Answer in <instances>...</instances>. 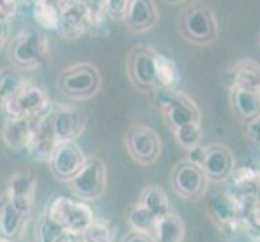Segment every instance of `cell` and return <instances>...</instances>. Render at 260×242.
Returning a JSON list of instances; mask_svg holds the SVG:
<instances>
[{
	"label": "cell",
	"mask_w": 260,
	"mask_h": 242,
	"mask_svg": "<svg viewBox=\"0 0 260 242\" xmlns=\"http://www.w3.org/2000/svg\"><path fill=\"white\" fill-rule=\"evenodd\" d=\"M178 31L192 46L207 47L218 39L220 26L212 8L201 0H194L179 13Z\"/></svg>",
	"instance_id": "cell-1"
},
{
	"label": "cell",
	"mask_w": 260,
	"mask_h": 242,
	"mask_svg": "<svg viewBox=\"0 0 260 242\" xmlns=\"http://www.w3.org/2000/svg\"><path fill=\"white\" fill-rule=\"evenodd\" d=\"M58 91L71 100H89L102 89V76L92 63L81 61L65 68L57 78Z\"/></svg>",
	"instance_id": "cell-2"
},
{
	"label": "cell",
	"mask_w": 260,
	"mask_h": 242,
	"mask_svg": "<svg viewBox=\"0 0 260 242\" xmlns=\"http://www.w3.org/2000/svg\"><path fill=\"white\" fill-rule=\"evenodd\" d=\"M154 100L164 115L168 129L175 132L187 123H201V110L192 98L178 89L160 87L154 91Z\"/></svg>",
	"instance_id": "cell-3"
},
{
	"label": "cell",
	"mask_w": 260,
	"mask_h": 242,
	"mask_svg": "<svg viewBox=\"0 0 260 242\" xmlns=\"http://www.w3.org/2000/svg\"><path fill=\"white\" fill-rule=\"evenodd\" d=\"M49 55L46 36L36 29H26L16 34L8 46V60L18 70L31 71L44 65Z\"/></svg>",
	"instance_id": "cell-4"
},
{
	"label": "cell",
	"mask_w": 260,
	"mask_h": 242,
	"mask_svg": "<svg viewBox=\"0 0 260 242\" xmlns=\"http://www.w3.org/2000/svg\"><path fill=\"white\" fill-rule=\"evenodd\" d=\"M157 50L149 46L133 47L126 57V73L129 83L141 92H154L160 89L157 79Z\"/></svg>",
	"instance_id": "cell-5"
},
{
	"label": "cell",
	"mask_w": 260,
	"mask_h": 242,
	"mask_svg": "<svg viewBox=\"0 0 260 242\" xmlns=\"http://www.w3.org/2000/svg\"><path fill=\"white\" fill-rule=\"evenodd\" d=\"M68 189L79 200H95L104 195L107 187V166L95 155H87L81 169L67 183Z\"/></svg>",
	"instance_id": "cell-6"
},
{
	"label": "cell",
	"mask_w": 260,
	"mask_h": 242,
	"mask_svg": "<svg viewBox=\"0 0 260 242\" xmlns=\"http://www.w3.org/2000/svg\"><path fill=\"white\" fill-rule=\"evenodd\" d=\"M46 213L50 218L58 221L65 229L76 232L79 236L95 220L94 210L89 207L87 202L65 195L53 197L47 205Z\"/></svg>",
	"instance_id": "cell-7"
},
{
	"label": "cell",
	"mask_w": 260,
	"mask_h": 242,
	"mask_svg": "<svg viewBox=\"0 0 260 242\" xmlns=\"http://www.w3.org/2000/svg\"><path fill=\"white\" fill-rule=\"evenodd\" d=\"M124 146L138 165L150 166L162 155V141L155 129L147 124H131L124 132Z\"/></svg>",
	"instance_id": "cell-8"
},
{
	"label": "cell",
	"mask_w": 260,
	"mask_h": 242,
	"mask_svg": "<svg viewBox=\"0 0 260 242\" xmlns=\"http://www.w3.org/2000/svg\"><path fill=\"white\" fill-rule=\"evenodd\" d=\"M170 184L179 199L197 202L207 194L209 179L201 166L183 160L173 166L172 175H170Z\"/></svg>",
	"instance_id": "cell-9"
},
{
	"label": "cell",
	"mask_w": 260,
	"mask_h": 242,
	"mask_svg": "<svg viewBox=\"0 0 260 242\" xmlns=\"http://www.w3.org/2000/svg\"><path fill=\"white\" fill-rule=\"evenodd\" d=\"M50 98L46 92V89L26 81L23 87L18 91L10 100H8L2 109L5 110L7 116L12 118H38L50 110Z\"/></svg>",
	"instance_id": "cell-10"
},
{
	"label": "cell",
	"mask_w": 260,
	"mask_h": 242,
	"mask_svg": "<svg viewBox=\"0 0 260 242\" xmlns=\"http://www.w3.org/2000/svg\"><path fill=\"white\" fill-rule=\"evenodd\" d=\"M86 154L81 146L76 141H65L58 142L55 149L47 160L52 175L55 176L60 183H68L73 178L86 161Z\"/></svg>",
	"instance_id": "cell-11"
},
{
	"label": "cell",
	"mask_w": 260,
	"mask_h": 242,
	"mask_svg": "<svg viewBox=\"0 0 260 242\" xmlns=\"http://www.w3.org/2000/svg\"><path fill=\"white\" fill-rule=\"evenodd\" d=\"M38 186V176L31 169H20L7 181L5 197L13 207L29 218L34 209V192Z\"/></svg>",
	"instance_id": "cell-12"
},
{
	"label": "cell",
	"mask_w": 260,
	"mask_h": 242,
	"mask_svg": "<svg viewBox=\"0 0 260 242\" xmlns=\"http://www.w3.org/2000/svg\"><path fill=\"white\" fill-rule=\"evenodd\" d=\"M50 123L58 142L76 141L79 134L84 131L86 116L73 105H52Z\"/></svg>",
	"instance_id": "cell-13"
},
{
	"label": "cell",
	"mask_w": 260,
	"mask_h": 242,
	"mask_svg": "<svg viewBox=\"0 0 260 242\" xmlns=\"http://www.w3.org/2000/svg\"><path fill=\"white\" fill-rule=\"evenodd\" d=\"M123 23L133 34H144L158 23V8L154 0H126Z\"/></svg>",
	"instance_id": "cell-14"
},
{
	"label": "cell",
	"mask_w": 260,
	"mask_h": 242,
	"mask_svg": "<svg viewBox=\"0 0 260 242\" xmlns=\"http://www.w3.org/2000/svg\"><path fill=\"white\" fill-rule=\"evenodd\" d=\"M201 168L209 181L226 183L235 169V155L225 144H212L207 147V154Z\"/></svg>",
	"instance_id": "cell-15"
},
{
	"label": "cell",
	"mask_w": 260,
	"mask_h": 242,
	"mask_svg": "<svg viewBox=\"0 0 260 242\" xmlns=\"http://www.w3.org/2000/svg\"><path fill=\"white\" fill-rule=\"evenodd\" d=\"M50 109H52V107H50ZM57 144H58V141L55 137V132H53V129H52L50 110H49V112H46L44 115H41V116L36 118L28 150H29V154L32 155V158L47 161L50 154H52V150L55 149Z\"/></svg>",
	"instance_id": "cell-16"
},
{
	"label": "cell",
	"mask_w": 260,
	"mask_h": 242,
	"mask_svg": "<svg viewBox=\"0 0 260 242\" xmlns=\"http://www.w3.org/2000/svg\"><path fill=\"white\" fill-rule=\"evenodd\" d=\"M34 121L36 118H12L7 116V120L0 131L2 141L5 142V146L12 150H28V146L31 142L32 129H34Z\"/></svg>",
	"instance_id": "cell-17"
},
{
	"label": "cell",
	"mask_w": 260,
	"mask_h": 242,
	"mask_svg": "<svg viewBox=\"0 0 260 242\" xmlns=\"http://www.w3.org/2000/svg\"><path fill=\"white\" fill-rule=\"evenodd\" d=\"M230 103L235 115L239 120H243L246 123L260 113V92L250 91V89H244V87L231 86Z\"/></svg>",
	"instance_id": "cell-18"
},
{
	"label": "cell",
	"mask_w": 260,
	"mask_h": 242,
	"mask_svg": "<svg viewBox=\"0 0 260 242\" xmlns=\"http://www.w3.org/2000/svg\"><path fill=\"white\" fill-rule=\"evenodd\" d=\"M28 221L21 212H18L13 205L7 200V197H0V234L10 239H16Z\"/></svg>",
	"instance_id": "cell-19"
},
{
	"label": "cell",
	"mask_w": 260,
	"mask_h": 242,
	"mask_svg": "<svg viewBox=\"0 0 260 242\" xmlns=\"http://www.w3.org/2000/svg\"><path fill=\"white\" fill-rule=\"evenodd\" d=\"M231 86L244 87L250 91L260 92V63L252 58L239 60L233 66V81Z\"/></svg>",
	"instance_id": "cell-20"
},
{
	"label": "cell",
	"mask_w": 260,
	"mask_h": 242,
	"mask_svg": "<svg viewBox=\"0 0 260 242\" xmlns=\"http://www.w3.org/2000/svg\"><path fill=\"white\" fill-rule=\"evenodd\" d=\"M186 236V226L183 218L176 213H168L157 220L154 240L155 242H183Z\"/></svg>",
	"instance_id": "cell-21"
},
{
	"label": "cell",
	"mask_w": 260,
	"mask_h": 242,
	"mask_svg": "<svg viewBox=\"0 0 260 242\" xmlns=\"http://www.w3.org/2000/svg\"><path fill=\"white\" fill-rule=\"evenodd\" d=\"M126 223L129 226V231H133V232H141V234L154 236L157 217L149 209H146L141 202H138L128 209Z\"/></svg>",
	"instance_id": "cell-22"
},
{
	"label": "cell",
	"mask_w": 260,
	"mask_h": 242,
	"mask_svg": "<svg viewBox=\"0 0 260 242\" xmlns=\"http://www.w3.org/2000/svg\"><path fill=\"white\" fill-rule=\"evenodd\" d=\"M139 202L154 213L157 220L165 217L168 213H172V203H170L167 192L160 186H155V184L146 186L144 189L141 191Z\"/></svg>",
	"instance_id": "cell-23"
},
{
	"label": "cell",
	"mask_w": 260,
	"mask_h": 242,
	"mask_svg": "<svg viewBox=\"0 0 260 242\" xmlns=\"http://www.w3.org/2000/svg\"><path fill=\"white\" fill-rule=\"evenodd\" d=\"M68 229H65L58 221L50 218L44 212L36 221L34 226V239L36 242H61L65 239Z\"/></svg>",
	"instance_id": "cell-24"
},
{
	"label": "cell",
	"mask_w": 260,
	"mask_h": 242,
	"mask_svg": "<svg viewBox=\"0 0 260 242\" xmlns=\"http://www.w3.org/2000/svg\"><path fill=\"white\" fill-rule=\"evenodd\" d=\"M26 79L23 78L21 70L15 66H5L0 70V107H4L10 98L20 91Z\"/></svg>",
	"instance_id": "cell-25"
},
{
	"label": "cell",
	"mask_w": 260,
	"mask_h": 242,
	"mask_svg": "<svg viewBox=\"0 0 260 242\" xmlns=\"http://www.w3.org/2000/svg\"><path fill=\"white\" fill-rule=\"evenodd\" d=\"M86 16H87V7L83 2L67 0L65 7L61 8V12H60L58 21H61V24H65L68 29L78 31V28H84Z\"/></svg>",
	"instance_id": "cell-26"
},
{
	"label": "cell",
	"mask_w": 260,
	"mask_h": 242,
	"mask_svg": "<svg viewBox=\"0 0 260 242\" xmlns=\"http://www.w3.org/2000/svg\"><path fill=\"white\" fill-rule=\"evenodd\" d=\"M173 134H175L179 147H183L186 152L197 147V146H201L204 141V132H202L201 123H187L184 126L178 128Z\"/></svg>",
	"instance_id": "cell-27"
},
{
	"label": "cell",
	"mask_w": 260,
	"mask_h": 242,
	"mask_svg": "<svg viewBox=\"0 0 260 242\" xmlns=\"http://www.w3.org/2000/svg\"><path fill=\"white\" fill-rule=\"evenodd\" d=\"M157 79L160 87L165 89H176L179 81L176 65L170 58L164 57L162 53H157Z\"/></svg>",
	"instance_id": "cell-28"
},
{
	"label": "cell",
	"mask_w": 260,
	"mask_h": 242,
	"mask_svg": "<svg viewBox=\"0 0 260 242\" xmlns=\"http://www.w3.org/2000/svg\"><path fill=\"white\" fill-rule=\"evenodd\" d=\"M81 239L86 242H113V229L107 220L95 218L83 232Z\"/></svg>",
	"instance_id": "cell-29"
},
{
	"label": "cell",
	"mask_w": 260,
	"mask_h": 242,
	"mask_svg": "<svg viewBox=\"0 0 260 242\" xmlns=\"http://www.w3.org/2000/svg\"><path fill=\"white\" fill-rule=\"evenodd\" d=\"M44 16H47L46 28H57L60 21H58V15L53 12V8L49 4H38V7H36V20H38V23L42 21Z\"/></svg>",
	"instance_id": "cell-30"
},
{
	"label": "cell",
	"mask_w": 260,
	"mask_h": 242,
	"mask_svg": "<svg viewBox=\"0 0 260 242\" xmlns=\"http://www.w3.org/2000/svg\"><path fill=\"white\" fill-rule=\"evenodd\" d=\"M244 132L247 139L252 142L254 146L260 147V113L254 116L252 120L244 123Z\"/></svg>",
	"instance_id": "cell-31"
},
{
	"label": "cell",
	"mask_w": 260,
	"mask_h": 242,
	"mask_svg": "<svg viewBox=\"0 0 260 242\" xmlns=\"http://www.w3.org/2000/svg\"><path fill=\"white\" fill-rule=\"evenodd\" d=\"M104 10L113 20H121L124 7H126V0H102Z\"/></svg>",
	"instance_id": "cell-32"
},
{
	"label": "cell",
	"mask_w": 260,
	"mask_h": 242,
	"mask_svg": "<svg viewBox=\"0 0 260 242\" xmlns=\"http://www.w3.org/2000/svg\"><path fill=\"white\" fill-rule=\"evenodd\" d=\"M205 154H207V147H205L204 144L197 146L191 150H187V161H191V163L197 165V166H202L204 160H205Z\"/></svg>",
	"instance_id": "cell-33"
},
{
	"label": "cell",
	"mask_w": 260,
	"mask_h": 242,
	"mask_svg": "<svg viewBox=\"0 0 260 242\" xmlns=\"http://www.w3.org/2000/svg\"><path fill=\"white\" fill-rule=\"evenodd\" d=\"M121 242H155L152 236L141 234V232H133L129 231L126 236L121 239Z\"/></svg>",
	"instance_id": "cell-34"
},
{
	"label": "cell",
	"mask_w": 260,
	"mask_h": 242,
	"mask_svg": "<svg viewBox=\"0 0 260 242\" xmlns=\"http://www.w3.org/2000/svg\"><path fill=\"white\" fill-rule=\"evenodd\" d=\"M8 36H10V26H8V21L5 18H0V50L5 47Z\"/></svg>",
	"instance_id": "cell-35"
},
{
	"label": "cell",
	"mask_w": 260,
	"mask_h": 242,
	"mask_svg": "<svg viewBox=\"0 0 260 242\" xmlns=\"http://www.w3.org/2000/svg\"><path fill=\"white\" fill-rule=\"evenodd\" d=\"M164 2H167L170 5H181V4L187 2V0H164Z\"/></svg>",
	"instance_id": "cell-36"
},
{
	"label": "cell",
	"mask_w": 260,
	"mask_h": 242,
	"mask_svg": "<svg viewBox=\"0 0 260 242\" xmlns=\"http://www.w3.org/2000/svg\"><path fill=\"white\" fill-rule=\"evenodd\" d=\"M0 242H13V239H10V237H5V236L0 234Z\"/></svg>",
	"instance_id": "cell-37"
},
{
	"label": "cell",
	"mask_w": 260,
	"mask_h": 242,
	"mask_svg": "<svg viewBox=\"0 0 260 242\" xmlns=\"http://www.w3.org/2000/svg\"><path fill=\"white\" fill-rule=\"evenodd\" d=\"M254 242H260V237H258V239H255V240H254Z\"/></svg>",
	"instance_id": "cell-38"
},
{
	"label": "cell",
	"mask_w": 260,
	"mask_h": 242,
	"mask_svg": "<svg viewBox=\"0 0 260 242\" xmlns=\"http://www.w3.org/2000/svg\"><path fill=\"white\" fill-rule=\"evenodd\" d=\"M79 242H86V240H83V239H79Z\"/></svg>",
	"instance_id": "cell-39"
},
{
	"label": "cell",
	"mask_w": 260,
	"mask_h": 242,
	"mask_svg": "<svg viewBox=\"0 0 260 242\" xmlns=\"http://www.w3.org/2000/svg\"><path fill=\"white\" fill-rule=\"evenodd\" d=\"M258 44H260V38H258Z\"/></svg>",
	"instance_id": "cell-40"
}]
</instances>
